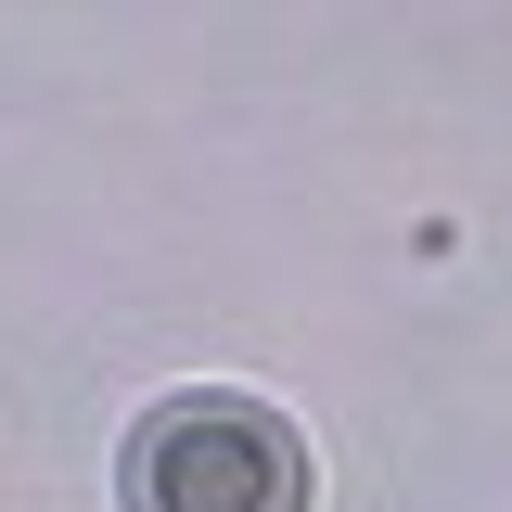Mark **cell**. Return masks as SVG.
Wrapping results in <instances>:
<instances>
[{
	"instance_id": "1",
	"label": "cell",
	"mask_w": 512,
	"mask_h": 512,
	"mask_svg": "<svg viewBox=\"0 0 512 512\" xmlns=\"http://www.w3.org/2000/svg\"><path fill=\"white\" fill-rule=\"evenodd\" d=\"M128 512H308V436L244 384H180L128 423Z\"/></svg>"
}]
</instances>
